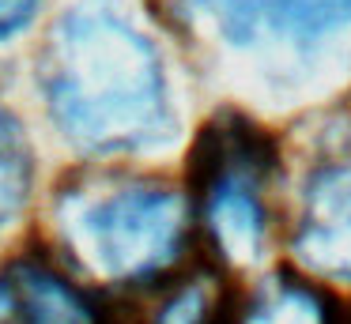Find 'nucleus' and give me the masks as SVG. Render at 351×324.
Listing matches in <instances>:
<instances>
[{
  "instance_id": "8",
  "label": "nucleus",
  "mask_w": 351,
  "mask_h": 324,
  "mask_svg": "<svg viewBox=\"0 0 351 324\" xmlns=\"http://www.w3.org/2000/svg\"><path fill=\"white\" fill-rule=\"evenodd\" d=\"M31 173L34 162L23 128L16 125V117L0 110V234L23 215L27 200H31Z\"/></svg>"
},
{
  "instance_id": "4",
  "label": "nucleus",
  "mask_w": 351,
  "mask_h": 324,
  "mask_svg": "<svg viewBox=\"0 0 351 324\" xmlns=\"http://www.w3.org/2000/svg\"><path fill=\"white\" fill-rule=\"evenodd\" d=\"M295 249L313 271L351 283V158L306 181Z\"/></svg>"
},
{
  "instance_id": "6",
  "label": "nucleus",
  "mask_w": 351,
  "mask_h": 324,
  "mask_svg": "<svg viewBox=\"0 0 351 324\" xmlns=\"http://www.w3.org/2000/svg\"><path fill=\"white\" fill-rule=\"evenodd\" d=\"M261 177H242L230 173L219 177L200 192L204 203V219H208V234H212L215 249L230 260L245 264L257 260L265 249V234H268V211L265 200L257 192Z\"/></svg>"
},
{
  "instance_id": "5",
  "label": "nucleus",
  "mask_w": 351,
  "mask_h": 324,
  "mask_svg": "<svg viewBox=\"0 0 351 324\" xmlns=\"http://www.w3.org/2000/svg\"><path fill=\"white\" fill-rule=\"evenodd\" d=\"M0 306L8 324H102L106 316V309L38 260H16L4 268Z\"/></svg>"
},
{
  "instance_id": "7",
  "label": "nucleus",
  "mask_w": 351,
  "mask_h": 324,
  "mask_svg": "<svg viewBox=\"0 0 351 324\" xmlns=\"http://www.w3.org/2000/svg\"><path fill=\"white\" fill-rule=\"evenodd\" d=\"M234 324H336V309L317 286L295 275H272L234 313Z\"/></svg>"
},
{
  "instance_id": "3",
  "label": "nucleus",
  "mask_w": 351,
  "mask_h": 324,
  "mask_svg": "<svg viewBox=\"0 0 351 324\" xmlns=\"http://www.w3.org/2000/svg\"><path fill=\"white\" fill-rule=\"evenodd\" d=\"M238 49H310L351 23V0H189Z\"/></svg>"
},
{
  "instance_id": "2",
  "label": "nucleus",
  "mask_w": 351,
  "mask_h": 324,
  "mask_svg": "<svg viewBox=\"0 0 351 324\" xmlns=\"http://www.w3.org/2000/svg\"><path fill=\"white\" fill-rule=\"evenodd\" d=\"M64 230L99 275L152 283L182 268L189 241V203L155 181H129L64 203Z\"/></svg>"
},
{
  "instance_id": "1",
  "label": "nucleus",
  "mask_w": 351,
  "mask_h": 324,
  "mask_svg": "<svg viewBox=\"0 0 351 324\" xmlns=\"http://www.w3.org/2000/svg\"><path fill=\"white\" fill-rule=\"evenodd\" d=\"M49 117L84 151H140L170 136L155 45L106 0L69 8L38 57Z\"/></svg>"
},
{
  "instance_id": "9",
  "label": "nucleus",
  "mask_w": 351,
  "mask_h": 324,
  "mask_svg": "<svg viewBox=\"0 0 351 324\" xmlns=\"http://www.w3.org/2000/svg\"><path fill=\"white\" fill-rule=\"evenodd\" d=\"M42 0H0V42L12 38L16 30H23L34 19Z\"/></svg>"
}]
</instances>
